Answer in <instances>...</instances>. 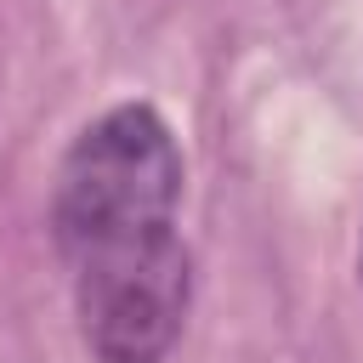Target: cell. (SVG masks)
Masks as SVG:
<instances>
[{
	"label": "cell",
	"instance_id": "obj_1",
	"mask_svg": "<svg viewBox=\"0 0 363 363\" xmlns=\"http://www.w3.org/2000/svg\"><path fill=\"white\" fill-rule=\"evenodd\" d=\"M176 199L182 147L147 102L96 113L57 164L51 233L96 363H164L182 335L193 261L176 233Z\"/></svg>",
	"mask_w": 363,
	"mask_h": 363
}]
</instances>
